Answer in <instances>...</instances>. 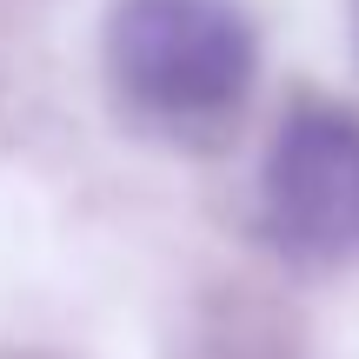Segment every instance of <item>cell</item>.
<instances>
[{
  "label": "cell",
  "instance_id": "obj_2",
  "mask_svg": "<svg viewBox=\"0 0 359 359\" xmlns=\"http://www.w3.org/2000/svg\"><path fill=\"white\" fill-rule=\"evenodd\" d=\"M266 226L299 259L359 253V120L339 107H293L266 147Z\"/></svg>",
  "mask_w": 359,
  "mask_h": 359
},
{
  "label": "cell",
  "instance_id": "obj_1",
  "mask_svg": "<svg viewBox=\"0 0 359 359\" xmlns=\"http://www.w3.org/2000/svg\"><path fill=\"white\" fill-rule=\"evenodd\" d=\"M107 74L154 127H213L246 100L259 40L240 0H114Z\"/></svg>",
  "mask_w": 359,
  "mask_h": 359
}]
</instances>
